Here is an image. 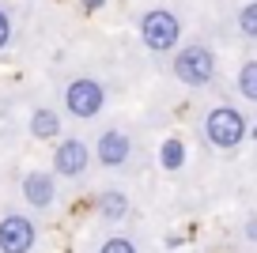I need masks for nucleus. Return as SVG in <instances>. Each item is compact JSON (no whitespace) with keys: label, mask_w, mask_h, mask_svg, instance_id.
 <instances>
[{"label":"nucleus","mask_w":257,"mask_h":253,"mask_svg":"<svg viewBox=\"0 0 257 253\" xmlns=\"http://www.w3.org/2000/svg\"><path fill=\"white\" fill-rule=\"evenodd\" d=\"M83 4H87V8H98V4H106V0H83Z\"/></svg>","instance_id":"obj_17"},{"label":"nucleus","mask_w":257,"mask_h":253,"mask_svg":"<svg viewBox=\"0 0 257 253\" xmlns=\"http://www.w3.org/2000/svg\"><path fill=\"white\" fill-rule=\"evenodd\" d=\"M238 34H242V38H253V42H257V0L242 4V12H238Z\"/></svg>","instance_id":"obj_13"},{"label":"nucleus","mask_w":257,"mask_h":253,"mask_svg":"<svg viewBox=\"0 0 257 253\" xmlns=\"http://www.w3.org/2000/svg\"><path fill=\"white\" fill-rule=\"evenodd\" d=\"M246 133H249V125L234 106H216V110H208V117H204V136H208V144L219 148V151H234L246 140Z\"/></svg>","instance_id":"obj_2"},{"label":"nucleus","mask_w":257,"mask_h":253,"mask_svg":"<svg viewBox=\"0 0 257 253\" xmlns=\"http://www.w3.org/2000/svg\"><path fill=\"white\" fill-rule=\"evenodd\" d=\"M95 155H98L102 166H125L128 155H133V140H128V133H121V129H110V133L98 136Z\"/></svg>","instance_id":"obj_7"},{"label":"nucleus","mask_w":257,"mask_h":253,"mask_svg":"<svg viewBox=\"0 0 257 253\" xmlns=\"http://www.w3.org/2000/svg\"><path fill=\"white\" fill-rule=\"evenodd\" d=\"M170 72H174L178 83H185V87H208L212 79H216V53H212L204 42H189V46H182L174 53V61H170Z\"/></svg>","instance_id":"obj_1"},{"label":"nucleus","mask_w":257,"mask_h":253,"mask_svg":"<svg viewBox=\"0 0 257 253\" xmlns=\"http://www.w3.org/2000/svg\"><path fill=\"white\" fill-rule=\"evenodd\" d=\"M140 42H144L152 53H170V49L182 42V19L167 8H152L140 19Z\"/></svg>","instance_id":"obj_3"},{"label":"nucleus","mask_w":257,"mask_h":253,"mask_svg":"<svg viewBox=\"0 0 257 253\" xmlns=\"http://www.w3.org/2000/svg\"><path fill=\"white\" fill-rule=\"evenodd\" d=\"M159 163L167 166V170H182V163H185V148H182V140H163V148H159Z\"/></svg>","instance_id":"obj_12"},{"label":"nucleus","mask_w":257,"mask_h":253,"mask_svg":"<svg viewBox=\"0 0 257 253\" xmlns=\"http://www.w3.org/2000/svg\"><path fill=\"white\" fill-rule=\"evenodd\" d=\"M238 95L246 102H257V61H246L238 72Z\"/></svg>","instance_id":"obj_11"},{"label":"nucleus","mask_w":257,"mask_h":253,"mask_svg":"<svg viewBox=\"0 0 257 253\" xmlns=\"http://www.w3.org/2000/svg\"><path fill=\"white\" fill-rule=\"evenodd\" d=\"M98 253H137V245L128 242V238H106L98 245Z\"/></svg>","instance_id":"obj_14"},{"label":"nucleus","mask_w":257,"mask_h":253,"mask_svg":"<svg viewBox=\"0 0 257 253\" xmlns=\"http://www.w3.org/2000/svg\"><path fill=\"white\" fill-rule=\"evenodd\" d=\"M98 215H102L106 223H121V219L128 215V200H125V193L106 189L102 197H98Z\"/></svg>","instance_id":"obj_9"},{"label":"nucleus","mask_w":257,"mask_h":253,"mask_svg":"<svg viewBox=\"0 0 257 253\" xmlns=\"http://www.w3.org/2000/svg\"><path fill=\"white\" fill-rule=\"evenodd\" d=\"M23 197H27L31 208H53V200H57L53 174H46V170H31V174L23 178Z\"/></svg>","instance_id":"obj_8"},{"label":"nucleus","mask_w":257,"mask_h":253,"mask_svg":"<svg viewBox=\"0 0 257 253\" xmlns=\"http://www.w3.org/2000/svg\"><path fill=\"white\" fill-rule=\"evenodd\" d=\"M102 106H106V87L98 83V79L80 76V79H72V83L64 87V110L72 113V117L91 121V117L102 113Z\"/></svg>","instance_id":"obj_4"},{"label":"nucleus","mask_w":257,"mask_h":253,"mask_svg":"<svg viewBox=\"0 0 257 253\" xmlns=\"http://www.w3.org/2000/svg\"><path fill=\"white\" fill-rule=\"evenodd\" d=\"M246 238H257V219H249V223H246Z\"/></svg>","instance_id":"obj_16"},{"label":"nucleus","mask_w":257,"mask_h":253,"mask_svg":"<svg viewBox=\"0 0 257 253\" xmlns=\"http://www.w3.org/2000/svg\"><path fill=\"white\" fill-rule=\"evenodd\" d=\"M87 166H91V151H87V144L83 140H61L57 144V151H53V174H61V178H83L87 174Z\"/></svg>","instance_id":"obj_6"},{"label":"nucleus","mask_w":257,"mask_h":253,"mask_svg":"<svg viewBox=\"0 0 257 253\" xmlns=\"http://www.w3.org/2000/svg\"><path fill=\"white\" fill-rule=\"evenodd\" d=\"M57 133H61V117H57L53 110H34V117H31V136L34 140H53Z\"/></svg>","instance_id":"obj_10"},{"label":"nucleus","mask_w":257,"mask_h":253,"mask_svg":"<svg viewBox=\"0 0 257 253\" xmlns=\"http://www.w3.org/2000/svg\"><path fill=\"white\" fill-rule=\"evenodd\" d=\"M12 42V19H8V12L0 8V49Z\"/></svg>","instance_id":"obj_15"},{"label":"nucleus","mask_w":257,"mask_h":253,"mask_svg":"<svg viewBox=\"0 0 257 253\" xmlns=\"http://www.w3.org/2000/svg\"><path fill=\"white\" fill-rule=\"evenodd\" d=\"M34 238H38V230L23 212L0 215V253H31Z\"/></svg>","instance_id":"obj_5"}]
</instances>
